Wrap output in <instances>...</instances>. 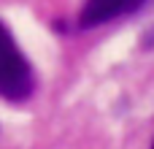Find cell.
Returning a JSON list of instances; mask_svg holds the SVG:
<instances>
[{
	"instance_id": "3",
	"label": "cell",
	"mask_w": 154,
	"mask_h": 149,
	"mask_svg": "<svg viewBox=\"0 0 154 149\" xmlns=\"http://www.w3.org/2000/svg\"><path fill=\"white\" fill-rule=\"evenodd\" d=\"M152 149H154V141H152Z\"/></svg>"
},
{
	"instance_id": "1",
	"label": "cell",
	"mask_w": 154,
	"mask_h": 149,
	"mask_svg": "<svg viewBox=\"0 0 154 149\" xmlns=\"http://www.w3.org/2000/svg\"><path fill=\"white\" fill-rule=\"evenodd\" d=\"M35 90V73L24 52L16 46L8 27L0 22V98L22 103Z\"/></svg>"
},
{
	"instance_id": "2",
	"label": "cell",
	"mask_w": 154,
	"mask_h": 149,
	"mask_svg": "<svg viewBox=\"0 0 154 149\" xmlns=\"http://www.w3.org/2000/svg\"><path fill=\"white\" fill-rule=\"evenodd\" d=\"M146 0H87L79 16V27L89 30V27H100L108 22H116L122 16H130L135 11L143 8Z\"/></svg>"
}]
</instances>
